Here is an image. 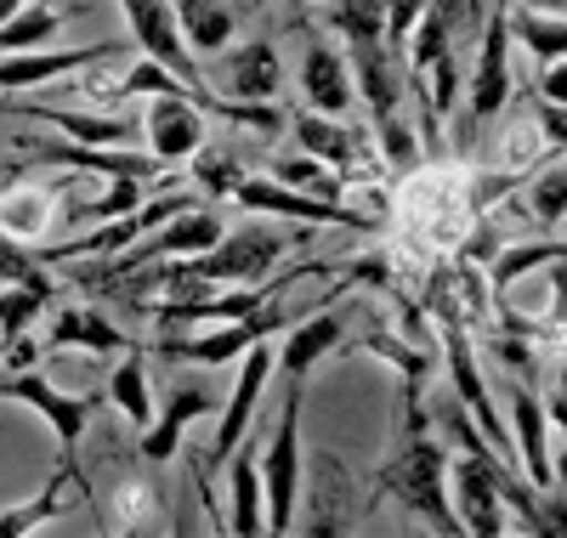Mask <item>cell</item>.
Returning a JSON list of instances; mask_svg holds the SVG:
<instances>
[{"label": "cell", "instance_id": "cell-1", "mask_svg": "<svg viewBox=\"0 0 567 538\" xmlns=\"http://www.w3.org/2000/svg\"><path fill=\"white\" fill-rule=\"evenodd\" d=\"M374 494L398 499L409 516L432 521L437 532H460V516L449 505V454L432 436V414L420 408V380L414 374H403V425H398L392 459L374 476Z\"/></svg>", "mask_w": 567, "mask_h": 538}, {"label": "cell", "instance_id": "cell-2", "mask_svg": "<svg viewBox=\"0 0 567 538\" xmlns=\"http://www.w3.org/2000/svg\"><path fill=\"white\" fill-rule=\"evenodd\" d=\"M312 232H272V227H245V232H221L205 256L187 261H159V289L165 296H205L221 283H261L284 261L290 244H307Z\"/></svg>", "mask_w": 567, "mask_h": 538}, {"label": "cell", "instance_id": "cell-3", "mask_svg": "<svg viewBox=\"0 0 567 538\" xmlns=\"http://www.w3.org/2000/svg\"><path fill=\"white\" fill-rule=\"evenodd\" d=\"M301 380H290L278 403V425L256 448V470H261V505H267V532L284 538L296 532V505H301V482H307V459H301Z\"/></svg>", "mask_w": 567, "mask_h": 538}, {"label": "cell", "instance_id": "cell-4", "mask_svg": "<svg viewBox=\"0 0 567 538\" xmlns=\"http://www.w3.org/2000/svg\"><path fill=\"white\" fill-rule=\"evenodd\" d=\"M0 397H12V403L34 408L45 425H52V436H58V459H63V465H74V448H80L85 425L97 420V408L109 403L103 391H80V397H69V391H58L34 363H29V369H12V374H0Z\"/></svg>", "mask_w": 567, "mask_h": 538}, {"label": "cell", "instance_id": "cell-5", "mask_svg": "<svg viewBox=\"0 0 567 538\" xmlns=\"http://www.w3.org/2000/svg\"><path fill=\"white\" fill-rule=\"evenodd\" d=\"M233 199H239L250 216H278V221H301V227H341V232H374L369 216L336 205V199H318V193H301V187H284L272 176H239L233 187Z\"/></svg>", "mask_w": 567, "mask_h": 538}, {"label": "cell", "instance_id": "cell-6", "mask_svg": "<svg viewBox=\"0 0 567 538\" xmlns=\"http://www.w3.org/2000/svg\"><path fill=\"white\" fill-rule=\"evenodd\" d=\"M301 312H284V307H256V312H245V318H227L221 329H210V334H199V340H159V358L165 363H205V369H221V363H233V358H245L256 340H267V334H278V329H290Z\"/></svg>", "mask_w": 567, "mask_h": 538}, {"label": "cell", "instance_id": "cell-7", "mask_svg": "<svg viewBox=\"0 0 567 538\" xmlns=\"http://www.w3.org/2000/svg\"><path fill=\"white\" fill-rule=\"evenodd\" d=\"M29 142V159H45V165H69V170H85V176H103V182H159L171 187V165H159L154 154H136V148H103V142H45V136H18Z\"/></svg>", "mask_w": 567, "mask_h": 538}, {"label": "cell", "instance_id": "cell-8", "mask_svg": "<svg viewBox=\"0 0 567 538\" xmlns=\"http://www.w3.org/2000/svg\"><path fill=\"white\" fill-rule=\"evenodd\" d=\"M267 380H272V352L256 340V346L245 352V369H239V385H233V397L216 408L221 420H216V436H210V454H199V482H210V470H221L227 454L250 436V414H256V403H261Z\"/></svg>", "mask_w": 567, "mask_h": 538}, {"label": "cell", "instance_id": "cell-9", "mask_svg": "<svg viewBox=\"0 0 567 538\" xmlns=\"http://www.w3.org/2000/svg\"><path fill=\"white\" fill-rule=\"evenodd\" d=\"M443 352H449V380H454V397H460V408H465V414H477V431L488 436V448L505 459V454H511V431L499 425V408H494L488 385H483V374H477V358H471L465 323H460L454 312L443 318Z\"/></svg>", "mask_w": 567, "mask_h": 538}, {"label": "cell", "instance_id": "cell-10", "mask_svg": "<svg viewBox=\"0 0 567 538\" xmlns=\"http://www.w3.org/2000/svg\"><path fill=\"white\" fill-rule=\"evenodd\" d=\"M142 136H148V154L159 165H182V159H194L205 148V114L187 103L182 91H159L148 96V125H142Z\"/></svg>", "mask_w": 567, "mask_h": 538}, {"label": "cell", "instance_id": "cell-11", "mask_svg": "<svg viewBox=\"0 0 567 538\" xmlns=\"http://www.w3.org/2000/svg\"><path fill=\"white\" fill-rule=\"evenodd\" d=\"M120 52V40H97V45H69V52H7L0 58V91H34V85H52L69 80L80 69H97Z\"/></svg>", "mask_w": 567, "mask_h": 538}, {"label": "cell", "instance_id": "cell-12", "mask_svg": "<svg viewBox=\"0 0 567 538\" xmlns=\"http://www.w3.org/2000/svg\"><path fill=\"white\" fill-rule=\"evenodd\" d=\"M505 0H488L483 12V45H477V69H471V120H494L511 96V45H505Z\"/></svg>", "mask_w": 567, "mask_h": 538}, {"label": "cell", "instance_id": "cell-13", "mask_svg": "<svg viewBox=\"0 0 567 538\" xmlns=\"http://www.w3.org/2000/svg\"><path fill=\"white\" fill-rule=\"evenodd\" d=\"M341 334H347V318L336 307H312L290 323V334H284V352L272 358V369H284V380H301L341 346Z\"/></svg>", "mask_w": 567, "mask_h": 538}, {"label": "cell", "instance_id": "cell-14", "mask_svg": "<svg viewBox=\"0 0 567 538\" xmlns=\"http://www.w3.org/2000/svg\"><path fill=\"white\" fill-rule=\"evenodd\" d=\"M511 436H516V465H523V476L539 487V494H550L556 487V465H550V414L539 403L534 385H516L511 391Z\"/></svg>", "mask_w": 567, "mask_h": 538}, {"label": "cell", "instance_id": "cell-15", "mask_svg": "<svg viewBox=\"0 0 567 538\" xmlns=\"http://www.w3.org/2000/svg\"><path fill=\"white\" fill-rule=\"evenodd\" d=\"M347 69H352V91L369 103V120L374 125L403 114V74H398V63L386 52V40H358Z\"/></svg>", "mask_w": 567, "mask_h": 538}, {"label": "cell", "instance_id": "cell-16", "mask_svg": "<svg viewBox=\"0 0 567 538\" xmlns=\"http://www.w3.org/2000/svg\"><path fill=\"white\" fill-rule=\"evenodd\" d=\"M318 465H312V487H307V516L296 521L301 532H312V538H336V532H352V487L336 499V487L347 482V465L336 459V454H312Z\"/></svg>", "mask_w": 567, "mask_h": 538}, {"label": "cell", "instance_id": "cell-17", "mask_svg": "<svg viewBox=\"0 0 567 538\" xmlns=\"http://www.w3.org/2000/svg\"><path fill=\"white\" fill-rule=\"evenodd\" d=\"M221 403L210 397V385H176L171 391V403L159 420H148V431H142V459L148 465H165L176 448H182V431L194 425L199 414H216Z\"/></svg>", "mask_w": 567, "mask_h": 538}, {"label": "cell", "instance_id": "cell-18", "mask_svg": "<svg viewBox=\"0 0 567 538\" xmlns=\"http://www.w3.org/2000/svg\"><path fill=\"white\" fill-rule=\"evenodd\" d=\"M301 96H307V108L312 114H347L352 108V69L347 58L336 52V45H323L312 40L307 45V58H301Z\"/></svg>", "mask_w": 567, "mask_h": 538}, {"label": "cell", "instance_id": "cell-19", "mask_svg": "<svg viewBox=\"0 0 567 538\" xmlns=\"http://www.w3.org/2000/svg\"><path fill=\"white\" fill-rule=\"evenodd\" d=\"M69 482H74V494H80V499H91V482H85V470L58 459V470L45 476V487H40V494H34L29 505L0 510V538H29V532H40V527H52V521L63 516V494H69Z\"/></svg>", "mask_w": 567, "mask_h": 538}, {"label": "cell", "instance_id": "cell-20", "mask_svg": "<svg viewBox=\"0 0 567 538\" xmlns=\"http://www.w3.org/2000/svg\"><path fill=\"white\" fill-rule=\"evenodd\" d=\"M52 346H80V352H97V358H120V352L136 346V340L97 307H63L52 318Z\"/></svg>", "mask_w": 567, "mask_h": 538}, {"label": "cell", "instance_id": "cell-21", "mask_svg": "<svg viewBox=\"0 0 567 538\" xmlns=\"http://www.w3.org/2000/svg\"><path fill=\"white\" fill-rule=\"evenodd\" d=\"M176 7V29L187 40V52L205 58V52H227L233 34H239V12L233 0H171Z\"/></svg>", "mask_w": 567, "mask_h": 538}, {"label": "cell", "instance_id": "cell-22", "mask_svg": "<svg viewBox=\"0 0 567 538\" xmlns=\"http://www.w3.org/2000/svg\"><path fill=\"white\" fill-rule=\"evenodd\" d=\"M227 476H233V510H227V521H221V527H227V532H239V538H256V532H267L261 470H256V436L227 454Z\"/></svg>", "mask_w": 567, "mask_h": 538}, {"label": "cell", "instance_id": "cell-23", "mask_svg": "<svg viewBox=\"0 0 567 538\" xmlns=\"http://www.w3.org/2000/svg\"><path fill=\"white\" fill-rule=\"evenodd\" d=\"M227 85L239 103H272L284 85V63L272 52V40H250L239 52H227Z\"/></svg>", "mask_w": 567, "mask_h": 538}, {"label": "cell", "instance_id": "cell-24", "mask_svg": "<svg viewBox=\"0 0 567 538\" xmlns=\"http://www.w3.org/2000/svg\"><path fill=\"white\" fill-rule=\"evenodd\" d=\"M290 131H296V148L301 154H312L318 165H336V170H352V159H358V136L347 131V120L341 114H296L290 120Z\"/></svg>", "mask_w": 567, "mask_h": 538}, {"label": "cell", "instance_id": "cell-25", "mask_svg": "<svg viewBox=\"0 0 567 538\" xmlns=\"http://www.w3.org/2000/svg\"><path fill=\"white\" fill-rule=\"evenodd\" d=\"M85 12L91 7H80V0H74V7H63V0L29 7V0H23V7L0 23V58H7V52H34V45H45V40L63 29V18H85Z\"/></svg>", "mask_w": 567, "mask_h": 538}, {"label": "cell", "instance_id": "cell-26", "mask_svg": "<svg viewBox=\"0 0 567 538\" xmlns=\"http://www.w3.org/2000/svg\"><path fill=\"white\" fill-rule=\"evenodd\" d=\"M103 397H109L136 431H148V420H154V391H148V358H142V346L120 352V369L109 374Z\"/></svg>", "mask_w": 567, "mask_h": 538}, {"label": "cell", "instance_id": "cell-27", "mask_svg": "<svg viewBox=\"0 0 567 538\" xmlns=\"http://www.w3.org/2000/svg\"><path fill=\"white\" fill-rule=\"evenodd\" d=\"M505 34L523 40V52H534L539 69L567 58V23H561V12H516V18H505Z\"/></svg>", "mask_w": 567, "mask_h": 538}, {"label": "cell", "instance_id": "cell-28", "mask_svg": "<svg viewBox=\"0 0 567 538\" xmlns=\"http://www.w3.org/2000/svg\"><path fill=\"white\" fill-rule=\"evenodd\" d=\"M561 256H567V244H561L556 232H545L539 244H511V250H505V256L494 261V272H488L494 296L505 301L516 278H528V272H539V267H550V261H561Z\"/></svg>", "mask_w": 567, "mask_h": 538}, {"label": "cell", "instance_id": "cell-29", "mask_svg": "<svg viewBox=\"0 0 567 538\" xmlns=\"http://www.w3.org/2000/svg\"><path fill=\"white\" fill-rule=\"evenodd\" d=\"M52 187H23V193H12V199H0V227H7L12 238H40L45 232V221H52Z\"/></svg>", "mask_w": 567, "mask_h": 538}, {"label": "cell", "instance_id": "cell-30", "mask_svg": "<svg viewBox=\"0 0 567 538\" xmlns=\"http://www.w3.org/2000/svg\"><path fill=\"white\" fill-rule=\"evenodd\" d=\"M0 278H7V283H29V289H40V296H58V278L45 272V261L29 250L23 238H12L7 227H0Z\"/></svg>", "mask_w": 567, "mask_h": 538}, {"label": "cell", "instance_id": "cell-31", "mask_svg": "<svg viewBox=\"0 0 567 538\" xmlns=\"http://www.w3.org/2000/svg\"><path fill=\"white\" fill-rule=\"evenodd\" d=\"M114 516H109V527L114 532H148V527H159V494L148 482H125L120 494H114Z\"/></svg>", "mask_w": 567, "mask_h": 538}, {"label": "cell", "instance_id": "cell-32", "mask_svg": "<svg viewBox=\"0 0 567 538\" xmlns=\"http://www.w3.org/2000/svg\"><path fill=\"white\" fill-rule=\"evenodd\" d=\"M45 307H52V296H40V289H29V283L0 289V340L12 346L18 334H29V323H40Z\"/></svg>", "mask_w": 567, "mask_h": 538}, {"label": "cell", "instance_id": "cell-33", "mask_svg": "<svg viewBox=\"0 0 567 538\" xmlns=\"http://www.w3.org/2000/svg\"><path fill=\"white\" fill-rule=\"evenodd\" d=\"M528 205H534L539 232H556V227H561V216H567V165H561V159H550V165L539 170Z\"/></svg>", "mask_w": 567, "mask_h": 538}, {"label": "cell", "instance_id": "cell-34", "mask_svg": "<svg viewBox=\"0 0 567 538\" xmlns=\"http://www.w3.org/2000/svg\"><path fill=\"white\" fill-rule=\"evenodd\" d=\"M272 182H284V187H301V193H318V199H336L341 205V187L323 176V165L312 159V154H284V159H272Z\"/></svg>", "mask_w": 567, "mask_h": 538}, {"label": "cell", "instance_id": "cell-35", "mask_svg": "<svg viewBox=\"0 0 567 538\" xmlns=\"http://www.w3.org/2000/svg\"><path fill=\"white\" fill-rule=\"evenodd\" d=\"M329 23L347 34V45H358V40H386V12H381V0H336Z\"/></svg>", "mask_w": 567, "mask_h": 538}, {"label": "cell", "instance_id": "cell-36", "mask_svg": "<svg viewBox=\"0 0 567 538\" xmlns=\"http://www.w3.org/2000/svg\"><path fill=\"white\" fill-rule=\"evenodd\" d=\"M239 176H245V165L233 159L227 148H210V142H205V148L194 154V182H199L205 193H227V199H233V187H239Z\"/></svg>", "mask_w": 567, "mask_h": 538}, {"label": "cell", "instance_id": "cell-37", "mask_svg": "<svg viewBox=\"0 0 567 538\" xmlns=\"http://www.w3.org/2000/svg\"><path fill=\"white\" fill-rule=\"evenodd\" d=\"M159 91H182L187 103H194V91H187V85H182V80H176L171 69H159L154 58H142V63H136V69H131L125 80H120V91H114V103H120V96H159Z\"/></svg>", "mask_w": 567, "mask_h": 538}, {"label": "cell", "instance_id": "cell-38", "mask_svg": "<svg viewBox=\"0 0 567 538\" xmlns=\"http://www.w3.org/2000/svg\"><path fill=\"white\" fill-rule=\"evenodd\" d=\"M142 205V182H131V176H120L103 199H91L85 210H80V221H120V216H131Z\"/></svg>", "mask_w": 567, "mask_h": 538}, {"label": "cell", "instance_id": "cell-39", "mask_svg": "<svg viewBox=\"0 0 567 538\" xmlns=\"http://www.w3.org/2000/svg\"><path fill=\"white\" fill-rule=\"evenodd\" d=\"M381 12H386V52L403 58V40H409L414 18L425 12V0H381Z\"/></svg>", "mask_w": 567, "mask_h": 538}, {"label": "cell", "instance_id": "cell-40", "mask_svg": "<svg viewBox=\"0 0 567 538\" xmlns=\"http://www.w3.org/2000/svg\"><path fill=\"white\" fill-rule=\"evenodd\" d=\"M539 103L567 108V69H561V63H545V69H539Z\"/></svg>", "mask_w": 567, "mask_h": 538}, {"label": "cell", "instance_id": "cell-41", "mask_svg": "<svg viewBox=\"0 0 567 538\" xmlns=\"http://www.w3.org/2000/svg\"><path fill=\"white\" fill-rule=\"evenodd\" d=\"M494 352H499L511 369H523V374L534 369V346H528V340H523V346H516V340H494Z\"/></svg>", "mask_w": 567, "mask_h": 538}, {"label": "cell", "instance_id": "cell-42", "mask_svg": "<svg viewBox=\"0 0 567 538\" xmlns=\"http://www.w3.org/2000/svg\"><path fill=\"white\" fill-rule=\"evenodd\" d=\"M523 7H539V12H561L567 0H523Z\"/></svg>", "mask_w": 567, "mask_h": 538}, {"label": "cell", "instance_id": "cell-43", "mask_svg": "<svg viewBox=\"0 0 567 538\" xmlns=\"http://www.w3.org/2000/svg\"><path fill=\"white\" fill-rule=\"evenodd\" d=\"M471 7V23H483V12H488V0H465Z\"/></svg>", "mask_w": 567, "mask_h": 538}, {"label": "cell", "instance_id": "cell-44", "mask_svg": "<svg viewBox=\"0 0 567 538\" xmlns=\"http://www.w3.org/2000/svg\"><path fill=\"white\" fill-rule=\"evenodd\" d=\"M18 7H23V0H0V23H7V18H12Z\"/></svg>", "mask_w": 567, "mask_h": 538}, {"label": "cell", "instance_id": "cell-45", "mask_svg": "<svg viewBox=\"0 0 567 538\" xmlns=\"http://www.w3.org/2000/svg\"><path fill=\"white\" fill-rule=\"evenodd\" d=\"M284 7H296V12H301V7H312V0H284Z\"/></svg>", "mask_w": 567, "mask_h": 538}]
</instances>
